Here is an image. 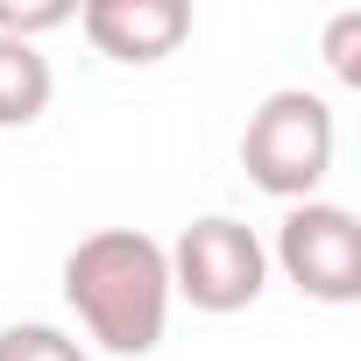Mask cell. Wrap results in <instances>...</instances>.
Here are the masks:
<instances>
[{"instance_id": "obj_8", "label": "cell", "mask_w": 361, "mask_h": 361, "mask_svg": "<svg viewBox=\"0 0 361 361\" xmlns=\"http://www.w3.org/2000/svg\"><path fill=\"white\" fill-rule=\"evenodd\" d=\"M64 22H78L71 0H0V36L8 43H36V36H50Z\"/></svg>"}, {"instance_id": "obj_5", "label": "cell", "mask_w": 361, "mask_h": 361, "mask_svg": "<svg viewBox=\"0 0 361 361\" xmlns=\"http://www.w3.org/2000/svg\"><path fill=\"white\" fill-rule=\"evenodd\" d=\"M78 29L114 64H163L192 36V8L185 0H85Z\"/></svg>"}, {"instance_id": "obj_9", "label": "cell", "mask_w": 361, "mask_h": 361, "mask_svg": "<svg viewBox=\"0 0 361 361\" xmlns=\"http://www.w3.org/2000/svg\"><path fill=\"white\" fill-rule=\"evenodd\" d=\"M326 64H333L340 85H361V15L354 8L326 22Z\"/></svg>"}, {"instance_id": "obj_4", "label": "cell", "mask_w": 361, "mask_h": 361, "mask_svg": "<svg viewBox=\"0 0 361 361\" xmlns=\"http://www.w3.org/2000/svg\"><path fill=\"white\" fill-rule=\"evenodd\" d=\"M269 262L298 283V298L312 305H354L361 298V227L347 206L333 199H305V206H283L276 220V241H269Z\"/></svg>"}, {"instance_id": "obj_2", "label": "cell", "mask_w": 361, "mask_h": 361, "mask_svg": "<svg viewBox=\"0 0 361 361\" xmlns=\"http://www.w3.org/2000/svg\"><path fill=\"white\" fill-rule=\"evenodd\" d=\"M333 149H340V121L326 106V92H305V85H283L269 92L248 128H241V170L248 185L283 199V206H305L319 199L326 170H333Z\"/></svg>"}, {"instance_id": "obj_6", "label": "cell", "mask_w": 361, "mask_h": 361, "mask_svg": "<svg viewBox=\"0 0 361 361\" xmlns=\"http://www.w3.org/2000/svg\"><path fill=\"white\" fill-rule=\"evenodd\" d=\"M50 92H57V71L36 43H8L0 36V128H36L50 114Z\"/></svg>"}, {"instance_id": "obj_7", "label": "cell", "mask_w": 361, "mask_h": 361, "mask_svg": "<svg viewBox=\"0 0 361 361\" xmlns=\"http://www.w3.org/2000/svg\"><path fill=\"white\" fill-rule=\"evenodd\" d=\"M0 361H92L64 326H43V319H15L0 326Z\"/></svg>"}, {"instance_id": "obj_1", "label": "cell", "mask_w": 361, "mask_h": 361, "mask_svg": "<svg viewBox=\"0 0 361 361\" xmlns=\"http://www.w3.org/2000/svg\"><path fill=\"white\" fill-rule=\"evenodd\" d=\"M64 305L99 354L142 361L170 333V255L142 227H99L64 255Z\"/></svg>"}, {"instance_id": "obj_3", "label": "cell", "mask_w": 361, "mask_h": 361, "mask_svg": "<svg viewBox=\"0 0 361 361\" xmlns=\"http://www.w3.org/2000/svg\"><path fill=\"white\" fill-rule=\"evenodd\" d=\"M163 255H170V298H185L192 312H213V319L248 312V305L269 290V248H262V234H255L248 220H234V213L192 220Z\"/></svg>"}]
</instances>
